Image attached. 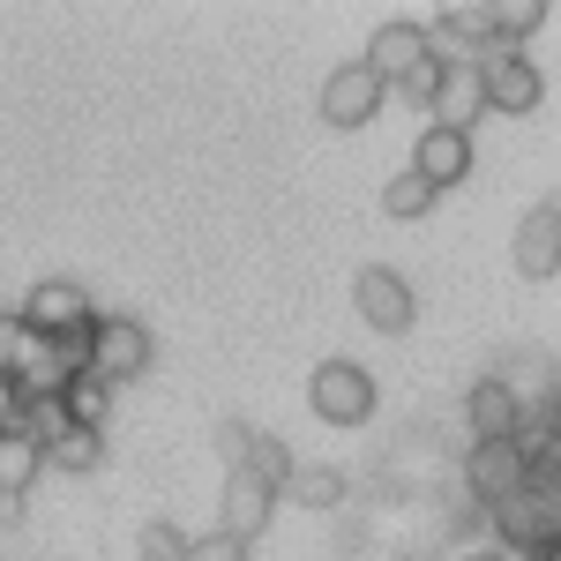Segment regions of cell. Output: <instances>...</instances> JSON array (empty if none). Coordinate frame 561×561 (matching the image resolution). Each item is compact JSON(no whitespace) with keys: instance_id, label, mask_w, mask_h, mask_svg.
<instances>
[{"instance_id":"7","label":"cell","mask_w":561,"mask_h":561,"mask_svg":"<svg viewBox=\"0 0 561 561\" xmlns=\"http://www.w3.org/2000/svg\"><path fill=\"white\" fill-rule=\"evenodd\" d=\"M389 83H375L359 60H345V68H330V83H322V121L330 128H367L375 113H382Z\"/></svg>"},{"instance_id":"17","label":"cell","mask_w":561,"mask_h":561,"mask_svg":"<svg viewBox=\"0 0 561 561\" xmlns=\"http://www.w3.org/2000/svg\"><path fill=\"white\" fill-rule=\"evenodd\" d=\"M38 472H45V449H38V442H23V434H0V502H23Z\"/></svg>"},{"instance_id":"2","label":"cell","mask_w":561,"mask_h":561,"mask_svg":"<svg viewBox=\"0 0 561 561\" xmlns=\"http://www.w3.org/2000/svg\"><path fill=\"white\" fill-rule=\"evenodd\" d=\"M15 322H23V337L60 345V337H83L90 322H98V307H90V293L76 277H45V285H31V300H23Z\"/></svg>"},{"instance_id":"11","label":"cell","mask_w":561,"mask_h":561,"mask_svg":"<svg viewBox=\"0 0 561 561\" xmlns=\"http://www.w3.org/2000/svg\"><path fill=\"white\" fill-rule=\"evenodd\" d=\"M479 113H486V98H479V68H442L427 90V121L449 135H472Z\"/></svg>"},{"instance_id":"15","label":"cell","mask_w":561,"mask_h":561,"mask_svg":"<svg viewBox=\"0 0 561 561\" xmlns=\"http://www.w3.org/2000/svg\"><path fill=\"white\" fill-rule=\"evenodd\" d=\"M412 173L427 180L434 195H442V187H457V180L472 173V135H449V128H427V135H420V150H412Z\"/></svg>"},{"instance_id":"10","label":"cell","mask_w":561,"mask_h":561,"mask_svg":"<svg viewBox=\"0 0 561 561\" xmlns=\"http://www.w3.org/2000/svg\"><path fill=\"white\" fill-rule=\"evenodd\" d=\"M517 486H524V465H517L510 442H472V449H465V494H472L479 510L510 502Z\"/></svg>"},{"instance_id":"4","label":"cell","mask_w":561,"mask_h":561,"mask_svg":"<svg viewBox=\"0 0 561 561\" xmlns=\"http://www.w3.org/2000/svg\"><path fill=\"white\" fill-rule=\"evenodd\" d=\"M486 524L502 531V554H531V547H554L561 539V494H539V486H517L510 502H494Z\"/></svg>"},{"instance_id":"16","label":"cell","mask_w":561,"mask_h":561,"mask_svg":"<svg viewBox=\"0 0 561 561\" xmlns=\"http://www.w3.org/2000/svg\"><path fill=\"white\" fill-rule=\"evenodd\" d=\"M554 8L547 0H486V45L494 53H517V38H531Z\"/></svg>"},{"instance_id":"20","label":"cell","mask_w":561,"mask_h":561,"mask_svg":"<svg viewBox=\"0 0 561 561\" xmlns=\"http://www.w3.org/2000/svg\"><path fill=\"white\" fill-rule=\"evenodd\" d=\"M434 203H442V195H434V187H427L420 173H412V165H404V173H397V180L382 187V210H389V217H427Z\"/></svg>"},{"instance_id":"8","label":"cell","mask_w":561,"mask_h":561,"mask_svg":"<svg viewBox=\"0 0 561 561\" xmlns=\"http://www.w3.org/2000/svg\"><path fill=\"white\" fill-rule=\"evenodd\" d=\"M375 83H404V76H420V68H434L427 60V31L420 23H382L375 38H367V60H359Z\"/></svg>"},{"instance_id":"9","label":"cell","mask_w":561,"mask_h":561,"mask_svg":"<svg viewBox=\"0 0 561 561\" xmlns=\"http://www.w3.org/2000/svg\"><path fill=\"white\" fill-rule=\"evenodd\" d=\"M539 90L547 83H539V68H531L524 53H486V60H479V98H486L494 113H531Z\"/></svg>"},{"instance_id":"14","label":"cell","mask_w":561,"mask_h":561,"mask_svg":"<svg viewBox=\"0 0 561 561\" xmlns=\"http://www.w3.org/2000/svg\"><path fill=\"white\" fill-rule=\"evenodd\" d=\"M517 270L524 277H554L561 270V203L547 195L539 210H524L517 225Z\"/></svg>"},{"instance_id":"6","label":"cell","mask_w":561,"mask_h":561,"mask_svg":"<svg viewBox=\"0 0 561 561\" xmlns=\"http://www.w3.org/2000/svg\"><path fill=\"white\" fill-rule=\"evenodd\" d=\"M217 449H225V472H248V479H262L270 494H285V479H293V449H285L277 434H262V427H217Z\"/></svg>"},{"instance_id":"3","label":"cell","mask_w":561,"mask_h":561,"mask_svg":"<svg viewBox=\"0 0 561 561\" xmlns=\"http://www.w3.org/2000/svg\"><path fill=\"white\" fill-rule=\"evenodd\" d=\"M307 404H314V420H330V427H367V412H375V375H367L359 359H322V367L307 375Z\"/></svg>"},{"instance_id":"21","label":"cell","mask_w":561,"mask_h":561,"mask_svg":"<svg viewBox=\"0 0 561 561\" xmlns=\"http://www.w3.org/2000/svg\"><path fill=\"white\" fill-rule=\"evenodd\" d=\"M135 554H142V561H180V554H187V531H180V524H142Z\"/></svg>"},{"instance_id":"19","label":"cell","mask_w":561,"mask_h":561,"mask_svg":"<svg viewBox=\"0 0 561 561\" xmlns=\"http://www.w3.org/2000/svg\"><path fill=\"white\" fill-rule=\"evenodd\" d=\"M98 457H105V434H83V427H68L53 449H45V465H53V472H90Z\"/></svg>"},{"instance_id":"12","label":"cell","mask_w":561,"mask_h":561,"mask_svg":"<svg viewBox=\"0 0 561 561\" xmlns=\"http://www.w3.org/2000/svg\"><path fill=\"white\" fill-rule=\"evenodd\" d=\"M277 517V494L262 486V479H248V472H225V510H217V531L225 539H262V524Z\"/></svg>"},{"instance_id":"5","label":"cell","mask_w":561,"mask_h":561,"mask_svg":"<svg viewBox=\"0 0 561 561\" xmlns=\"http://www.w3.org/2000/svg\"><path fill=\"white\" fill-rule=\"evenodd\" d=\"M352 300H359V322L382 330V337H404V330L420 322V293H412L397 270H382V262H367V270L352 277Z\"/></svg>"},{"instance_id":"22","label":"cell","mask_w":561,"mask_h":561,"mask_svg":"<svg viewBox=\"0 0 561 561\" xmlns=\"http://www.w3.org/2000/svg\"><path fill=\"white\" fill-rule=\"evenodd\" d=\"M180 561H248L240 539H225V531H203V539H187V554Z\"/></svg>"},{"instance_id":"18","label":"cell","mask_w":561,"mask_h":561,"mask_svg":"<svg viewBox=\"0 0 561 561\" xmlns=\"http://www.w3.org/2000/svg\"><path fill=\"white\" fill-rule=\"evenodd\" d=\"M285 494H293L300 510H337V502H345V472H337V465H293Z\"/></svg>"},{"instance_id":"1","label":"cell","mask_w":561,"mask_h":561,"mask_svg":"<svg viewBox=\"0 0 561 561\" xmlns=\"http://www.w3.org/2000/svg\"><path fill=\"white\" fill-rule=\"evenodd\" d=\"M142 367H150V330H142L135 314H98L83 330V375L90 382L121 389V382H135Z\"/></svg>"},{"instance_id":"24","label":"cell","mask_w":561,"mask_h":561,"mask_svg":"<svg viewBox=\"0 0 561 561\" xmlns=\"http://www.w3.org/2000/svg\"><path fill=\"white\" fill-rule=\"evenodd\" d=\"M434 76H442V68H420V76H404V83H397V90H404V98H412V105L427 113V90H434Z\"/></svg>"},{"instance_id":"13","label":"cell","mask_w":561,"mask_h":561,"mask_svg":"<svg viewBox=\"0 0 561 561\" xmlns=\"http://www.w3.org/2000/svg\"><path fill=\"white\" fill-rule=\"evenodd\" d=\"M524 420V404H517V389L502 382V375H479L472 397H465V427H472V442H510Z\"/></svg>"},{"instance_id":"23","label":"cell","mask_w":561,"mask_h":561,"mask_svg":"<svg viewBox=\"0 0 561 561\" xmlns=\"http://www.w3.org/2000/svg\"><path fill=\"white\" fill-rule=\"evenodd\" d=\"M23 345H31V337H23V322H15V314L0 307V382H8V367L23 359Z\"/></svg>"},{"instance_id":"25","label":"cell","mask_w":561,"mask_h":561,"mask_svg":"<svg viewBox=\"0 0 561 561\" xmlns=\"http://www.w3.org/2000/svg\"><path fill=\"white\" fill-rule=\"evenodd\" d=\"M457 561H494V554H457Z\"/></svg>"}]
</instances>
